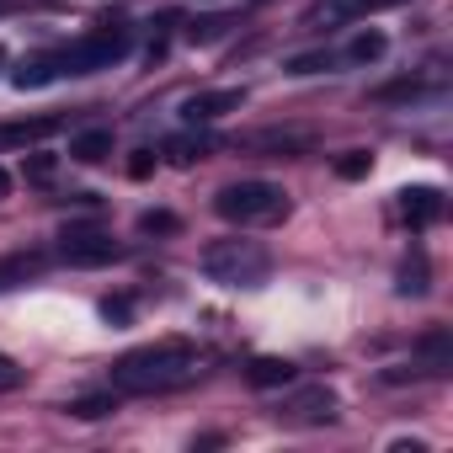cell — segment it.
I'll use <instances>...</instances> for the list:
<instances>
[{"label": "cell", "mask_w": 453, "mask_h": 453, "mask_svg": "<svg viewBox=\"0 0 453 453\" xmlns=\"http://www.w3.org/2000/svg\"><path fill=\"white\" fill-rule=\"evenodd\" d=\"M203 368V352L192 342H155V347H134L112 363V389L118 395H165L192 384Z\"/></svg>", "instance_id": "6da1fadb"}, {"label": "cell", "mask_w": 453, "mask_h": 453, "mask_svg": "<svg viewBox=\"0 0 453 453\" xmlns=\"http://www.w3.org/2000/svg\"><path fill=\"white\" fill-rule=\"evenodd\" d=\"M203 273L219 288H262L273 278V257H267V246L235 235V241H213L203 251Z\"/></svg>", "instance_id": "7a4b0ae2"}, {"label": "cell", "mask_w": 453, "mask_h": 453, "mask_svg": "<svg viewBox=\"0 0 453 453\" xmlns=\"http://www.w3.org/2000/svg\"><path fill=\"white\" fill-rule=\"evenodd\" d=\"M213 208L230 224H278L288 219V192L278 181H230V187H219Z\"/></svg>", "instance_id": "3957f363"}, {"label": "cell", "mask_w": 453, "mask_h": 453, "mask_svg": "<svg viewBox=\"0 0 453 453\" xmlns=\"http://www.w3.org/2000/svg\"><path fill=\"white\" fill-rule=\"evenodd\" d=\"M134 54V27L128 22H96L81 43H70L59 59L70 75H96V70H112Z\"/></svg>", "instance_id": "277c9868"}, {"label": "cell", "mask_w": 453, "mask_h": 453, "mask_svg": "<svg viewBox=\"0 0 453 453\" xmlns=\"http://www.w3.org/2000/svg\"><path fill=\"white\" fill-rule=\"evenodd\" d=\"M59 257L70 267H107V262H123V246L102 230H65L59 235Z\"/></svg>", "instance_id": "5b68a950"}, {"label": "cell", "mask_w": 453, "mask_h": 453, "mask_svg": "<svg viewBox=\"0 0 453 453\" xmlns=\"http://www.w3.org/2000/svg\"><path fill=\"white\" fill-rule=\"evenodd\" d=\"M278 421H288V426H326V421H336V395H331L326 384L294 389V395L278 405Z\"/></svg>", "instance_id": "8992f818"}, {"label": "cell", "mask_w": 453, "mask_h": 453, "mask_svg": "<svg viewBox=\"0 0 453 453\" xmlns=\"http://www.w3.org/2000/svg\"><path fill=\"white\" fill-rule=\"evenodd\" d=\"M241 107H246V91H235V86L230 91H197L181 102V118L197 128V123H219L224 112H241Z\"/></svg>", "instance_id": "52a82bcc"}, {"label": "cell", "mask_w": 453, "mask_h": 453, "mask_svg": "<svg viewBox=\"0 0 453 453\" xmlns=\"http://www.w3.org/2000/svg\"><path fill=\"white\" fill-rule=\"evenodd\" d=\"M400 213H405L411 230H426V224H437V213H442V192L437 187H405L400 192Z\"/></svg>", "instance_id": "ba28073f"}, {"label": "cell", "mask_w": 453, "mask_h": 453, "mask_svg": "<svg viewBox=\"0 0 453 453\" xmlns=\"http://www.w3.org/2000/svg\"><path fill=\"white\" fill-rule=\"evenodd\" d=\"M416 357L426 363V373H448V368H453V336H448V326H432V331L416 342Z\"/></svg>", "instance_id": "9c48e42d"}, {"label": "cell", "mask_w": 453, "mask_h": 453, "mask_svg": "<svg viewBox=\"0 0 453 453\" xmlns=\"http://www.w3.org/2000/svg\"><path fill=\"white\" fill-rule=\"evenodd\" d=\"M107 155H112V128H86L70 139V160H81V165H102Z\"/></svg>", "instance_id": "30bf717a"}, {"label": "cell", "mask_w": 453, "mask_h": 453, "mask_svg": "<svg viewBox=\"0 0 453 453\" xmlns=\"http://www.w3.org/2000/svg\"><path fill=\"white\" fill-rule=\"evenodd\" d=\"M59 75H65V59H59V54H38V59H27V65L17 70V91H38V86L59 81Z\"/></svg>", "instance_id": "8fae6325"}, {"label": "cell", "mask_w": 453, "mask_h": 453, "mask_svg": "<svg viewBox=\"0 0 453 453\" xmlns=\"http://www.w3.org/2000/svg\"><path fill=\"white\" fill-rule=\"evenodd\" d=\"M246 379H251L257 389H283V384H294V363H288V357H251Z\"/></svg>", "instance_id": "7c38bea8"}, {"label": "cell", "mask_w": 453, "mask_h": 453, "mask_svg": "<svg viewBox=\"0 0 453 453\" xmlns=\"http://www.w3.org/2000/svg\"><path fill=\"white\" fill-rule=\"evenodd\" d=\"M384 6H400V0H320L315 17H326V22H347V17H368V12H384Z\"/></svg>", "instance_id": "4fadbf2b"}, {"label": "cell", "mask_w": 453, "mask_h": 453, "mask_svg": "<svg viewBox=\"0 0 453 453\" xmlns=\"http://www.w3.org/2000/svg\"><path fill=\"white\" fill-rule=\"evenodd\" d=\"M384 49H389V43H384V33H379V27H363V33L352 38V49H347V54H352L357 65H379V59H384Z\"/></svg>", "instance_id": "5bb4252c"}, {"label": "cell", "mask_w": 453, "mask_h": 453, "mask_svg": "<svg viewBox=\"0 0 453 453\" xmlns=\"http://www.w3.org/2000/svg\"><path fill=\"white\" fill-rule=\"evenodd\" d=\"M208 150H213V139H208V134H181V139H171V144H165V155H171V160H181V165L203 160Z\"/></svg>", "instance_id": "9a60e30c"}, {"label": "cell", "mask_w": 453, "mask_h": 453, "mask_svg": "<svg viewBox=\"0 0 453 453\" xmlns=\"http://www.w3.org/2000/svg\"><path fill=\"white\" fill-rule=\"evenodd\" d=\"M65 411H70V416H81V421H102V416H112V411H118V395H81V400H70Z\"/></svg>", "instance_id": "2e32d148"}, {"label": "cell", "mask_w": 453, "mask_h": 453, "mask_svg": "<svg viewBox=\"0 0 453 453\" xmlns=\"http://www.w3.org/2000/svg\"><path fill=\"white\" fill-rule=\"evenodd\" d=\"M368 171H373V155H368V150H347V155L336 160V176H342V181H363Z\"/></svg>", "instance_id": "e0dca14e"}, {"label": "cell", "mask_w": 453, "mask_h": 453, "mask_svg": "<svg viewBox=\"0 0 453 453\" xmlns=\"http://www.w3.org/2000/svg\"><path fill=\"white\" fill-rule=\"evenodd\" d=\"M22 384H27V368H22L17 357L0 352V395H12V389H22Z\"/></svg>", "instance_id": "ac0fdd59"}, {"label": "cell", "mask_w": 453, "mask_h": 453, "mask_svg": "<svg viewBox=\"0 0 453 453\" xmlns=\"http://www.w3.org/2000/svg\"><path fill=\"white\" fill-rule=\"evenodd\" d=\"M139 230H144V235H171V230H176V213L150 208V213H139Z\"/></svg>", "instance_id": "d6986e66"}, {"label": "cell", "mask_w": 453, "mask_h": 453, "mask_svg": "<svg viewBox=\"0 0 453 453\" xmlns=\"http://www.w3.org/2000/svg\"><path fill=\"white\" fill-rule=\"evenodd\" d=\"M336 59L320 49V54H299V59H288V75H320V70H331Z\"/></svg>", "instance_id": "ffe728a7"}, {"label": "cell", "mask_w": 453, "mask_h": 453, "mask_svg": "<svg viewBox=\"0 0 453 453\" xmlns=\"http://www.w3.org/2000/svg\"><path fill=\"white\" fill-rule=\"evenodd\" d=\"M102 320H112V326H128V320H134V299H128V294H112V299H102Z\"/></svg>", "instance_id": "44dd1931"}, {"label": "cell", "mask_w": 453, "mask_h": 453, "mask_svg": "<svg viewBox=\"0 0 453 453\" xmlns=\"http://www.w3.org/2000/svg\"><path fill=\"white\" fill-rule=\"evenodd\" d=\"M411 96H421V81H395L373 91V102H411Z\"/></svg>", "instance_id": "7402d4cb"}, {"label": "cell", "mask_w": 453, "mask_h": 453, "mask_svg": "<svg viewBox=\"0 0 453 453\" xmlns=\"http://www.w3.org/2000/svg\"><path fill=\"white\" fill-rule=\"evenodd\" d=\"M400 294H426V267H421V257L400 273Z\"/></svg>", "instance_id": "603a6c76"}, {"label": "cell", "mask_w": 453, "mask_h": 453, "mask_svg": "<svg viewBox=\"0 0 453 453\" xmlns=\"http://www.w3.org/2000/svg\"><path fill=\"white\" fill-rule=\"evenodd\" d=\"M27 176H33V181H49V176H54V155H33V160H27Z\"/></svg>", "instance_id": "cb8c5ba5"}, {"label": "cell", "mask_w": 453, "mask_h": 453, "mask_svg": "<svg viewBox=\"0 0 453 453\" xmlns=\"http://www.w3.org/2000/svg\"><path fill=\"white\" fill-rule=\"evenodd\" d=\"M219 33H224V22H219V17H208V22H197V27H192V38H203V43H208V38H219Z\"/></svg>", "instance_id": "d4e9b609"}, {"label": "cell", "mask_w": 453, "mask_h": 453, "mask_svg": "<svg viewBox=\"0 0 453 453\" xmlns=\"http://www.w3.org/2000/svg\"><path fill=\"white\" fill-rule=\"evenodd\" d=\"M150 171H155V155H150V150H144V155H134V160H128V176H150Z\"/></svg>", "instance_id": "484cf974"}, {"label": "cell", "mask_w": 453, "mask_h": 453, "mask_svg": "<svg viewBox=\"0 0 453 453\" xmlns=\"http://www.w3.org/2000/svg\"><path fill=\"white\" fill-rule=\"evenodd\" d=\"M6 192H12V176H6V171H0V197H6Z\"/></svg>", "instance_id": "4316f807"}, {"label": "cell", "mask_w": 453, "mask_h": 453, "mask_svg": "<svg viewBox=\"0 0 453 453\" xmlns=\"http://www.w3.org/2000/svg\"><path fill=\"white\" fill-rule=\"evenodd\" d=\"M0 59H6V54H0Z\"/></svg>", "instance_id": "83f0119b"}]
</instances>
